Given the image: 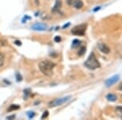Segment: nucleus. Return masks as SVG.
Wrapping results in <instances>:
<instances>
[{"mask_svg": "<svg viewBox=\"0 0 122 120\" xmlns=\"http://www.w3.org/2000/svg\"><path fill=\"white\" fill-rule=\"evenodd\" d=\"M19 109H20V106H18V105H11L8 107V109H7V111L11 112V111H13V110H19Z\"/></svg>", "mask_w": 122, "mask_h": 120, "instance_id": "obj_11", "label": "nucleus"}, {"mask_svg": "<svg viewBox=\"0 0 122 120\" xmlns=\"http://www.w3.org/2000/svg\"><path fill=\"white\" fill-rule=\"evenodd\" d=\"M117 110L118 111H120L121 113L122 114V106H119V107H117ZM121 117H122V115H121Z\"/></svg>", "mask_w": 122, "mask_h": 120, "instance_id": "obj_19", "label": "nucleus"}, {"mask_svg": "<svg viewBox=\"0 0 122 120\" xmlns=\"http://www.w3.org/2000/svg\"><path fill=\"white\" fill-rule=\"evenodd\" d=\"M4 59H5L4 55L0 52V67L3 66V64H4Z\"/></svg>", "mask_w": 122, "mask_h": 120, "instance_id": "obj_13", "label": "nucleus"}, {"mask_svg": "<svg viewBox=\"0 0 122 120\" xmlns=\"http://www.w3.org/2000/svg\"><path fill=\"white\" fill-rule=\"evenodd\" d=\"M15 118V115H11V116H9V117H7V119H14Z\"/></svg>", "mask_w": 122, "mask_h": 120, "instance_id": "obj_21", "label": "nucleus"}, {"mask_svg": "<svg viewBox=\"0 0 122 120\" xmlns=\"http://www.w3.org/2000/svg\"><path fill=\"white\" fill-rule=\"evenodd\" d=\"M48 115H49V113H48V111L47 110H46L43 113V115H42V119H46V118H47L48 117Z\"/></svg>", "mask_w": 122, "mask_h": 120, "instance_id": "obj_16", "label": "nucleus"}, {"mask_svg": "<svg viewBox=\"0 0 122 120\" xmlns=\"http://www.w3.org/2000/svg\"><path fill=\"white\" fill-rule=\"evenodd\" d=\"M80 45H81V41L74 40L72 43V48H76V47H77L78 46H80Z\"/></svg>", "mask_w": 122, "mask_h": 120, "instance_id": "obj_12", "label": "nucleus"}, {"mask_svg": "<svg viewBox=\"0 0 122 120\" xmlns=\"http://www.w3.org/2000/svg\"><path fill=\"white\" fill-rule=\"evenodd\" d=\"M118 89L119 90H122V82L121 84H120V85H119V88H118Z\"/></svg>", "mask_w": 122, "mask_h": 120, "instance_id": "obj_20", "label": "nucleus"}, {"mask_svg": "<svg viewBox=\"0 0 122 120\" xmlns=\"http://www.w3.org/2000/svg\"><path fill=\"white\" fill-rule=\"evenodd\" d=\"M16 79H17V81H20L22 80V77H21V76L19 73H16Z\"/></svg>", "mask_w": 122, "mask_h": 120, "instance_id": "obj_17", "label": "nucleus"}, {"mask_svg": "<svg viewBox=\"0 0 122 120\" xmlns=\"http://www.w3.org/2000/svg\"><path fill=\"white\" fill-rule=\"evenodd\" d=\"M72 5L74 6V7L76 9H81L83 7V2L81 0H74Z\"/></svg>", "mask_w": 122, "mask_h": 120, "instance_id": "obj_9", "label": "nucleus"}, {"mask_svg": "<svg viewBox=\"0 0 122 120\" xmlns=\"http://www.w3.org/2000/svg\"><path fill=\"white\" fill-rule=\"evenodd\" d=\"M55 67H56V64L49 60L42 61L39 63V69L45 76H50L53 74V69Z\"/></svg>", "mask_w": 122, "mask_h": 120, "instance_id": "obj_1", "label": "nucleus"}, {"mask_svg": "<svg viewBox=\"0 0 122 120\" xmlns=\"http://www.w3.org/2000/svg\"><path fill=\"white\" fill-rule=\"evenodd\" d=\"M120 80V76L119 75H116V76H112V78H109L105 81V85L107 87H110V86L113 85L114 84H116L118 80Z\"/></svg>", "mask_w": 122, "mask_h": 120, "instance_id": "obj_5", "label": "nucleus"}, {"mask_svg": "<svg viewBox=\"0 0 122 120\" xmlns=\"http://www.w3.org/2000/svg\"><path fill=\"white\" fill-rule=\"evenodd\" d=\"M27 115L29 116V119H32L33 117H34V115H35V114L33 113V112H31V111H29L27 113Z\"/></svg>", "mask_w": 122, "mask_h": 120, "instance_id": "obj_15", "label": "nucleus"}, {"mask_svg": "<svg viewBox=\"0 0 122 120\" xmlns=\"http://www.w3.org/2000/svg\"><path fill=\"white\" fill-rule=\"evenodd\" d=\"M98 47H99V50L102 51L104 54H109L110 53V48L106 44H104V43L99 42L98 44Z\"/></svg>", "mask_w": 122, "mask_h": 120, "instance_id": "obj_7", "label": "nucleus"}, {"mask_svg": "<svg viewBox=\"0 0 122 120\" xmlns=\"http://www.w3.org/2000/svg\"><path fill=\"white\" fill-rule=\"evenodd\" d=\"M61 6H62V3H61V0H56V4H55L54 7L52 8L53 12H56L59 10L61 8Z\"/></svg>", "mask_w": 122, "mask_h": 120, "instance_id": "obj_8", "label": "nucleus"}, {"mask_svg": "<svg viewBox=\"0 0 122 120\" xmlns=\"http://www.w3.org/2000/svg\"><path fill=\"white\" fill-rule=\"evenodd\" d=\"M84 65L90 70H95V69H97V68L100 67L99 62L98 61L97 58H96L94 53H91V54H90V56L88 57V58L86 59V62H85Z\"/></svg>", "mask_w": 122, "mask_h": 120, "instance_id": "obj_2", "label": "nucleus"}, {"mask_svg": "<svg viewBox=\"0 0 122 120\" xmlns=\"http://www.w3.org/2000/svg\"><path fill=\"white\" fill-rule=\"evenodd\" d=\"M31 28L33 30H36V31H45L47 29V25L42 23H36L33 25H32Z\"/></svg>", "mask_w": 122, "mask_h": 120, "instance_id": "obj_6", "label": "nucleus"}, {"mask_svg": "<svg viewBox=\"0 0 122 120\" xmlns=\"http://www.w3.org/2000/svg\"><path fill=\"white\" fill-rule=\"evenodd\" d=\"M107 99L109 101H117V96L116 95H114V94L112 93H109V94H107Z\"/></svg>", "mask_w": 122, "mask_h": 120, "instance_id": "obj_10", "label": "nucleus"}, {"mask_svg": "<svg viewBox=\"0 0 122 120\" xmlns=\"http://www.w3.org/2000/svg\"><path fill=\"white\" fill-rule=\"evenodd\" d=\"M86 47H81L79 51H78V54H79V55H83L85 53H86Z\"/></svg>", "mask_w": 122, "mask_h": 120, "instance_id": "obj_14", "label": "nucleus"}, {"mask_svg": "<svg viewBox=\"0 0 122 120\" xmlns=\"http://www.w3.org/2000/svg\"><path fill=\"white\" fill-rule=\"evenodd\" d=\"M61 41V37H59V36H57L55 37V42H60Z\"/></svg>", "mask_w": 122, "mask_h": 120, "instance_id": "obj_18", "label": "nucleus"}, {"mask_svg": "<svg viewBox=\"0 0 122 120\" xmlns=\"http://www.w3.org/2000/svg\"><path fill=\"white\" fill-rule=\"evenodd\" d=\"M86 28H87L86 24H81L76 25L74 28H72V30H71V33L73 35H76V36H83L86 31Z\"/></svg>", "mask_w": 122, "mask_h": 120, "instance_id": "obj_3", "label": "nucleus"}, {"mask_svg": "<svg viewBox=\"0 0 122 120\" xmlns=\"http://www.w3.org/2000/svg\"><path fill=\"white\" fill-rule=\"evenodd\" d=\"M70 99H71L70 96H68V97H62V98H59V99H56V100H54V101H51L49 105H50L51 107H55V106H61L64 103H65V102L68 101Z\"/></svg>", "mask_w": 122, "mask_h": 120, "instance_id": "obj_4", "label": "nucleus"}, {"mask_svg": "<svg viewBox=\"0 0 122 120\" xmlns=\"http://www.w3.org/2000/svg\"><path fill=\"white\" fill-rule=\"evenodd\" d=\"M19 42V41H16V42H15V43L16 45H21V43H20V42Z\"/></svg>", "mask_w": 122, "mask_h": 120, "instance_id": "obj_22", "label": "nucleus"}]
</instances>
